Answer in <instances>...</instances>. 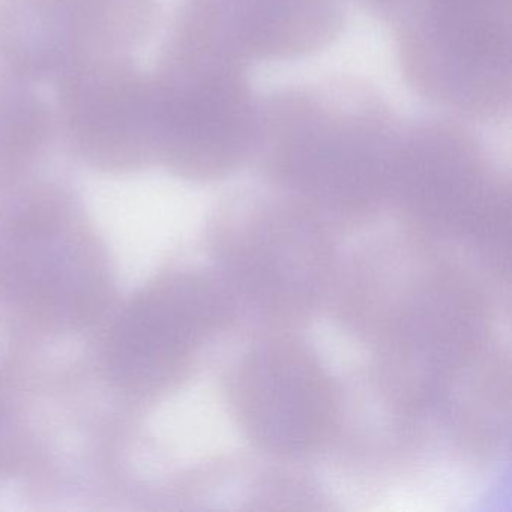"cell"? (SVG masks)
<instances>
[{"instance_id":"6da1fadb","label":"cell","mask_w":512,"mask_h":512,"mask_svg":"<svg viewBox=\"0 0 512 512\" xmlns=\"http://www.w3.org/2000/svg\"><path fill=\"white\" fill-rule=\"evenodd\" d=\"M403 131L367 86H289L260 100L251 161L269 184L310 208L358 214L391 196Z\"/></svg>"},{"instance_id":"7a4b0ae2","label":"cell","mask_w":512,"mask_h":512,"mask_svg":"<svg viewBox=\"0 0 512 512\" xmlns=\"http://www.w3.org/2000/svg\"><path fill=\"white\" fill-rule=\"evenodd\" d=\"M248 67L182 8L149 76L155 163L190 181H215L251 161L260 100Z\"/></svg>"},{"instance_id":"3957f363","label":"cell","mask_w":512,"mask_h":512,"mask_svg":"<svg viewBox=\"0 0 512 512\" xmlns=\"http://www.w3.org/2000/svg\"><path fill=\"white\" fill-rule=\"evenodd\" d=\"M407 85L467 122H499L512 104V0H415L394 26Z\"/></svg>"},{"instance_id":"277c9868","label":"cell","mask_w":512,"mask_h":512,"mask_svg":"<svg viewBox=\"0 0 512 512\" xmlns=\"http://www.w3.org/2000/svg\"><path fill=\"white\" fill-rule=\"evenodd\" d=\"M10 286L35 322L52 329L97 316L107 293L106 263L73 196L55 184L13 190Z\"/></svg>"},{"instance_id":"5b68a950","label":"cell","mask_w":512,"mask_h":512,"mask_svg":"<svg viewBox=\"0 0 512 512\" xmlns=\"http://www.w3.org/2000/svg\"><path fill=\"white\" fill-rule=\"evenodd\" d=\"M157 22V0H0V74L56 83L89 62L131 56Z\"/></svg>"},{"instance_id":"8992f818","label":"cell","mask_w":512,"mask_h":512,"mask_svg":"<svg viewBox=\"0 0 512 512\" xmlns=\"http://www.w3.org/2000/svg\"><path fill=\"white\" fill-rule=\"evenodd\" d=\"M55 85L58 136L79 160L106 173L155 163L151 77L131 56L89 62Z\"/></svg>"},{"instance_id":"52a82bcc","label":"cell","mask_w":512,"mask_h":512,"mask_svg":"<svg viewBox=\"0 0 512 512\" xmlns=\"http://www.w3.org/2000/svg\"><path fill=\"white\" fill-rule=\"evenodd\" d=\"M212 304L199 281H160L133 298L110 326L104 361L128 394L152 395L181 379L208 331Z\"/></svg>"},{"instance_id":"ba28073f","label":"cell","mask_w":512,"mask_h":512,"mask_svg":"<svg viewBox=\"0 0 512 512\" xmlns=\"http://www.w3.org/2000/svg\"><path fill=\"white\" fill-rule=\"evenodd\" d=\"M188 7L248 65L322 52L344 26V0H191Z\"/></svg>"},{"instance_id":"9c48e42d","label":"cell","mask_w":512,"mask_h":512,"mask_svg":"<svg viewBox=\"0 0 512 512\" xmlns=\"http://www.w3.org/2000/svg\"><path fill=\"white\" fill-rule=\"evenodd\" d=\"M58 139L52 104L34 85L0 74V191L34 181Z\"/></svg>"},{"instance_id":"30bf717a","label":"cell","mask_w":512,"mask_h":512,"mask_svg":"<svg viewBox=\"0 0 512 512\" xmlns=\"http://www.w3.org/2000/svg\"><path fill=\"white\" fill-rule=\"evenodd\" d=\"M257 379H250L247 403L256 412L257 428H262L266 439L275 442H302L310 440L314 431L322 427L323 388L314 377V371L305 359L293 364L284 361V367H265Z\"/></svg>"},{"instance_id":"8fae6325","label":"cell","mask_w":512,"mask_h":512,"mask_svg":"<svg viewBox=\"0 0 512 512\" xmlns=\"http://www.w3.org/2000/svg\"><path fill=\"white\" fill-rule=\"evenodd\" d=\"M365 13L394 28L412 7L415 0H356Z\"/></svg>"}]
</instances>
